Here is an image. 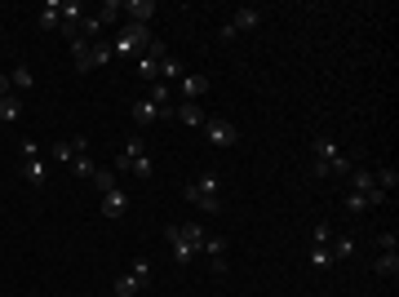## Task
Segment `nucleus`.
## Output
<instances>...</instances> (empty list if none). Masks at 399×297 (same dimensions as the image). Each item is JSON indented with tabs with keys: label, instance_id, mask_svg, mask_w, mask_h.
Returning a JSON list of instances; mask_svg holds the SVG:
<instances>
[{
	"label": "nucleus",
	"instance_id": "25",
	"mask_svg": "<svg viewBox=\"0 0 399 297\" xmlns=\"http://www.w3.org/2000/svg\"><path fill=\"white\" fill-rule=\"evenodd\" d=\"M120 13H125V0H107V5L98 9V23L107 27V23H115V18H120Z\"/></svg>",
	"mask_w": 399,
	"mask_h": 297
},
{
	"label": "nucleus",
	"instance_id": "11",
	"mask_svg": "<svg viewBox=\"0 0 399 297\" xmlns=\"http://www.w3.org/2000/svg\"><path fill=\"white\" fill-rule=\"evenodd\" d=\"M125 13H129V23L151 27V18H156V0H125Z\"/></svg>",
	"mask_w": 399,
	"mask_h": 297
},
{
	"label": "nucleus",
	"instance_id": "16",
	"mask_svg": "<svg viewBox=\"0 0 399 297\" xmlns=\"http://www.w3.org/2000/svg\"><path fill=\"white\" fill-rule=\"evenodd\" d=\"M71 62H76V71H93V45L89 40H71Z\"/></svg>",
	"mask_w": 399,
	"mask_h": 297
},
{
	"label": "nucleus",
	"instance_id": "28",
	"mask_svg": "<svg viewBox=\"0 0 399 297\" xmlns=\"http://www.w3.org/2000/svg\"><path fill=\"white\" fill-rule=\"evenodd\" d=\"M129 275L138 279V284H151V262H146V257H138V262L129 267Z\"/></svg>",
	"mask_w": 399,
	"mask_h": 297
},
{
	"label": "nucleus",
	"instance_id": "38",
	"mask_svg": "<svg viewBox=\"0 0 399 297\" xmlns=\"http://www.w3.org/2000/svg\"><path fill=\"white\" fill-rule=\"evenodd\" d=\"M315 244L328 249V244H332V226H315Z\"/></svg>",
	"mask_w": 399,
	"mask_h": 297
},
{
	"label": "nucleus",
	"instance_id": "19",
	"mask_svg": "<svg viewBox=\"0 0 399 297\" xmlns=\"http://www.w3.org/2000/svg\"><path fill=\"white\" fill-rule=\"evenodd\" d=\"M346 177H351V191H359V195L377 191V182H373V169H351Z\"/></svg>",
	"mask_w": 399,
	"mask_h": 297
},
{
	"label": "nucleus",
	"instance_id": "34",
	"mask_svg": "<svg viewBox=\"0 0 399 297\" xmlns=\"http://www.w3.org/2000/svg\"><path fill=\"white\" fill-rule=\"evenodd\" d=\"M146 54H151V58H156V62H164V58H169V45H164V40H160V36H156V40H151V45H146Z\"/></svg>",
	"mask_w": 399,
	"mask_h": 297
},
{
	"label": "nucleus",
	"instance_id": "12",
	"mask_svg": "<svg viewBox=\"0 0 399 297\" xmlns=\"http://www.w3.org/2000/svg\"><path fill=\"white\" fill-rule=\"evenodd\" d=\"M85 151H89V138H71V142H54V151H49V156L62 160V164H71L76 156H85Z\"/></svg>",
	"mask_w": 399,
	"mask_h": 297
},
{
	"label": "nucleus",
	"instance_id": "9",
	"mask_svg": "<svg viewBox=\"0 0 399 297\" xmlns=\"http://www.w3.org/2000/svg\"><path fill=\"white\" fill-rule=\"evenodd\" d=\"M23 177L31 187H45L49 182V160L45 156H23Z\"/></svg>",
	"mask_w": 399,
	"mask_h": 297
},
{
	"label": "nucleus",
	"instance_id": "23",
	"mask_svg": "<svg viewBox=\"0 0 399 297\" xmlns=\"http://www.w3.org/2000/svg\"><path fill=\"white\" fill-rule=\"evenodd\" d=\"M146 98H151L156 107H164V111H173V89L164 85V80H156V85H151V93H146Z\"/></svg>",
	"mask_w": 399,
	"mask_h": 297
},
{
	"label": "nucleus",
	"instance_id": "8",
	"mask_svg": "<svg viewBox=\"0 0 399 297\" xmlns=\"http://www.w3.org/2000/svg\"><path fill=\"white\" fill-rule=\"evenodd\" d=\"M200 253H204V257L213 262V271H218V275L231 267V262H226V240H222V235H204V244H200Z\"/></svg>",
	"mask_w": 399,
	"mask_h": 297
},
{
	"label": "nucleus",
	"instance_id": "36",
	"mask_svg": "<svg viewBox=\"0 0 399 297\" xmlns=\"http://www.w3.org/2000/svg\"><path fill=\"white\" fill-rule=\"evenodd\" d=\"M346 209H351V213H369V200H364L359 191H351V195H346Z\"/></svg>",
	"mask_w": 399,
	"mask_h": 297
},
{
	"label": "nucleus",
	"instance_id": "3",
	"mask_svg": "<svg viewBox=\"0 0 399 297\" xmlns=\"http://www.w3.org/2000/svg\"><path fill=\"white\" fill-rule=\"evenodd\" d=\"M156 36H151V27H142V23H125L120 27V36H115L111 40V54L115 58H133V62H138L142 54H146V45H151Z\"/></svg>",
	"mask_w": 399,
	"mask_h": 297
},
{
	"label": "nucleus",
	"instance_id": "13",
	"mask_svg": "<svg viewBox=\"0 0 399 297\" xmlns=\"http://www.w3.org/2000/svg\"><path fill=\"white\" fill-rule=\"evenodd\" d=\"M125 213H129V191H120V187L107 191L103 195V218H125Z\"/></svg>",
	"mask_w": 399,
	"mask_h": 297
},
{
	"label": "nucleus",
	"instance_id": "37",
	"mask_svg": "<svg viewBox=\"0 0 399 297\" xmlns=\"http://www.w3.org/2000/svg\"><path fill=\"white\" fill-rule=\"evenodd\" d=\"M377 249L381 253H395V231H381V235H377Z\"/></svg>",
	"mask_w": 399,
	"mask_h": 297
},
{
	"label": "nucleus",
	"instance_id": "10",
	"mask_svg": "<svg viewBox=\"0 0 399 297\" xmlns=\"http://www.w3.org/2000/svg\"><path fill=\"white\" fill-rule=\"evenodd\" d=\"M173 120H182L187 129H204L209 115H204V107H200V103H178L173 107Z\"/></svg>",
	"mask_w": 399,
	"mask_h": 297
},
{
	"label": "nucleus",
	"instance_id": "1",
	"mask_svg": "<svg viewBox=\"0 0 399 297\" xmlns=\"http://www.w3.org/2000/svg\"><path fill=\"white\" fill-rule=\"evenodd\" d=\"M311 151H315V177H346L355 169V160L346 156L332 138H324V134L311 142Z\"/></svg>",
	"mask_w": 399,
	"mask_h": 297
},
{
	"label": "nucleus",
	"instance_id": "26",
	"mask_svg": "<svg viewBox=\"0 0 399 297\" xmlns=\"http://www.w3.org/2000/svg\"><path fill=\"white\" fill-rule=\"evenodd\" d=\"M311 267H315V271H328V267H337V262H332V253H328V249L311 244Z\"/></svg>",
	"mask_w": 399,
	"mask_h": 297
},
{
	"label": "nucleus",
	"instance_id": "21",
	"mask_svg": "<svg viewBox=\"0 0 399 297\" xmlns=\"http://www.w3.org/2000/svg\"><path fill=\"white\" fill-rule=\"evenodd\" d=\"M23 115V98L18 93H9V98H0V124H9V120H18Z\"/></svg>",
	"mask_w": 399,
	"mask_h": 297
},
{
	"label": "nucleus",
	"instance_id": "6",
	"mask_svg": "<svg viewBox=\"0 0 399 297\" xmlns=\"http://www.w3.org/2000/svg\"><path fill=\"white\" fill-rule=\"evenodd\" d=\"M129 111H133V120H138V124H156V120H173V111H164V107H156V103H151V98H138V103H133Z\"/></svg>",
	"mask_w": 399,
	"mask_h": 297
},
{
	"label": "nucleus",
	"instance_id": "22",
	"mask_svg": "<svg viewBox=\"0 0 399 297\" xmlns=\"http://www.w3.org/2000/svg\"><path fill=\"white\" fill-rule=\"evenodd\" d=\"M373 271H377V275H386V279H395V275H399V253H377Z\"/></svg>",
	"mask_w": 399,
	"mask_h": 297
},
{
	"label": "nucleus",
	"instance_id": "32",
	"mask_svg": "<svg viewBox=\"0 0 399 297\" xmlns=\"http://www.w3.org/2000/svg\"><path fill=\"white\" fill-rule=\"evenodd\" d=\"M133 173H138V177H142V182H146V177H151V173H156V164H151V156H146V151H142L138 160H133Z\"/></svg>",
	"mask_w": 399,
	"mask_h": 297
},
{
	"label": "nucleus",
	"instance_id": "30",
	"mask_svg": "<svg viewBox=\"0 0 399 297\" xmlns=\"http://www.w3.org/2000/svg\"><path fill=\"white\" fill-rule=\"evenodd\" d=\"M138 289H142V284H138L133 275H120V279H115V297H133Z\"/></svg>",
	"mask_w": 399,
	"mask_h": 297
},
{
	"label": "nucleus",
	"instance_id": "14",
	"mask_svg": "<svg viewBox=\"0 0 399 297\" xmlns=\"http://www.w3.org/2000/svg\"><path fill=\"white\" fill-rule=\"evenodd\" d=\"M262 18H266V13L262 9H236V13H231V27H236V36H240V31H253V27H262Z\"/></svg>",
	"mask_w": 399,
	"mask_h": 297
},
{
	"label": "nucleus",
	"instance_id": "20",
	"mask_svg": "<svg viewBox=\"0 0 399 297\" xmlns=\"http://www.w3.org/2000/svg\"><path fill=\"white\" fill-rule=\"evenodd\" d=\"M133 67H138V76H142V85H156V80H160V62H156L151 54H142L138 62H133Z\"/></svg>",
	"mask_w": 399,
	"mask_h": 297
},
{
	"label": "nucleus",
	"instance_id": "5",
	"mask_svg": "<svg viewBox=\"0 0 399 297\" xmlns=\"http://www.w3.org/2000/svg\"><path fill=\"white\" fill-rule=\"evenodd\" d=\"M178 89H182V103H200V98H204L213 85H209V76H200V71H182Z\"/></svg>",
	"mask_w": 399,
	"mask_h": 297
},
{
	"label": "nucleus",
	"instance_id": "29",
	"mask_svg": "<svg viewBox=\"0 0 399 297\" xmlns=\"http://www.w3.org/2000/svg\"><path fill=\"white\" fill-rule=\"evenodd\" d=\"M115 54H111V45L107 40H93V67H107Z\"/></svg>",
	"mask_w": 399,
	"mask_h": 297
},
{
	"label": "nucleus",
	"instance_id": "31",
	"mask_svg": "<svg viewBox=\"0 0 399 297\" xmlns=\"http://www.w3.org/2000/svg\"><path fill=\"white\" fill-rule=\"evenodd\" d=\"M93 182H98V191H103V195L115 191V169H98V173H93Z\"/></svg>",
	"mask_w": 399,
	"mask_h": 297
},
{
	"label": "nucleus",
	"instance_id": "2",
	"mask_svg": "<svg viewBox=\"0 0 399 297\" xmlns=\"http://www.w3.org/2000/svg\"><path fill=\"white\" fill-rule=\"evenodd\" d=\"M164 240H169V249H173L178 267H182V262H191L200 253V244H204V226H200V222H173V226H164Z\"/></svg>",
	"mask_w": 399,
	"mask_h": 297
},
{
	"label": "nucleus",
	"instance_id": "27",
	"mask_svg": "<svg viewBox=\"0 0 399 297\" xmlns=\"http://www.w3.org/2000/svg\"><path fill=\"white\" fill-rule=\"evenodd\" d=\"M328 253H332V262H346V257L355 253V240H346V235H342V240H332V249H328Z\"/></svg>",
	"mask_w": 399,
	"mask_h": 297
},
{
	"label": "nucleus",
	"instance_id": "4",
	"mask_svg": "<svg viewBox=\"0 0 399 297\" xmlns=\"http://www.w3.org/2000/svg\"><path fill=\"white\" fill-rule=\"evenodd\" d=\"M204 138H209V146H222V151H231V146L240 142V129L231 124V120H218V115H209V120H204Z\"/></svg>",
	"mask_w": 399,
	"mask_h": 297
},
{
	"label": "nucleus",
	"instance_id": "7",
	"mask_svg": "<svg viewBox=\"0 0 399 297\" xmlns=\"http://www.w3.org/2000/svg\"><path fill=\"white\" fill-rule=\"evenodd\" d=\"M182 200H187V204H195V209H204V213H218V209H222V195L200 191L195 182H191V187H182Z\"/></svg>",
	"mask_w": 399,
	"mask_h": 297
},
{
	"label": "nucleus",
	"instance_id": "17",
	"mask_svg": "<svg viewBox=\"0 0 399 297\" xmlns=\"http://www.w3.org/2000/svg\"><path fill=\"white\" fill-rule=\"evenodd\" d=\"M138 156H142V138H129V142H125V151L115 156V173H129Z\"/></svg>",
	"mask_w": 399,
	"mask_h": 297
},
{
	"label": "nucleus",
	"instance_id": "33",
	"mask_svg": "<svg viewBox=\"0 0 399 297\" xmlns=\"http://www.w3.org/2000/svg\"><path fill=\"white\" fill-rule=\"evenodd\" d=\"M160 80H182V62L164 58V62H160Z\"/></svg>",
	"mask_w": 399,
	"mask_h": 297
},
{
	"label": "nucleus",
	"instance_id": "35",
	"mask_svg": "<svg viewBox=\"0 0 399 297\" xmlns=\"http://www.w3.org/2000/svg\"><path fill=\"white\" fill-rule=\"evenodd\" d=\"M76 173H80V177H93V173H98V164H93L89 156H76Z\"/></svg>",
	"mask_w": 399,
	"mask_h": 297
},
{
	"label": "nucleus",
	"instance_id": "18",
	"mask_svg": "<svg viewBox=\"0 0 399 297\" xmlns=\"http://www.w3.org/2000/svg\"><path fill=\"white\" fill-rule=\"evenodd\" d=\"M9 85H13V93H31V89H36V76H31V67H23V62H18L13 76H9Z\"/></svg>",
	"mask_w": 399,
	"mask_h": 297
},
{
	"label": "nucleus",
	"instance_id": "15",
	"mask_svg": "<svg viewBox=\"0 0 399 297\" xmlns=\"http://www.w3.org/2000/svg\"><path fill=\"white\" fill-rule=\"evenodd\" d=\"M36 23H40L45 31L62 27V0H45V5H40V13H36Z\"/></svg>",
	"mask_w": 399,
	"mask_h": 297
},
{
	"label": "nucleus",
	"instance_id": "24",
	"mask_svg": "<svg viewBox=\"0 0 399 297\" xmlns=\"http://www.w3.org/2000/svg\"><path fill=\"white\" fill-rule=\"evenodd\" d=\"M373 182H377V191H381V195H391V191L399 187V173L386 164V169H377V173H373Z\"/></svg>",
	"mask_w": 399,
	"mask_h": 297
}]
</instances>
